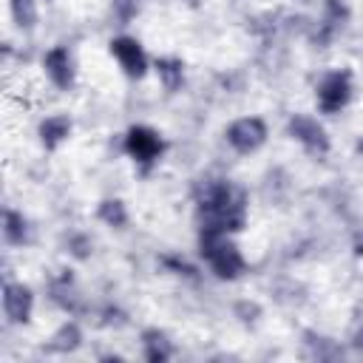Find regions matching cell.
Segmentation results:
<instances>
[{"mask_svg":"<svg viewBox=\"0 0 363 363\" xmlns=\"http://www.w3.org/2000/svg\"><path fill=\"white\" fill-rule=\"evenodd\" d=\"M201 227L221 233H238L247 221V196L241 187L224 179H199L193 187Z\"/></svg>","mask_w":363,"mask_h":363,"instance_id":"cell-1","label":"cell"},{"mask_svg":"<svg viewBox=\"0 0 363 363\" xmlns=\"http://www.w3.org/2000/svg\"><path fill=\"white\" fill-rule=\"evenodd\" d=\"M199 247H201V255L210 264V269L224 281H233L247 269L241 250L233 241H227V233H221V230L201 227L199 230Z\"/></svg>","mask_w":363,"mask_h":363,"instance_id":"cell-2","label":"cell"},{"mask_svg":"<svg viewBox=\"0 0 363 363\" xmlns=\"http://www.w3.org/2000/svg\"><path fill=\"white\" fill-rule=\"evenodd\" d=\"M125 150H128V156H130L142 170H150V167L159 162V156H162V150H164V142H162V136H159L153 128H147V125H133V128L125 133Z\"/></svg>","mask_w":363,"mask_h":363,"instance_id":"cell-3","label":"cell"},{"mask_svg":"<svg viewBox=\"0 0 363 363\" xmlns=\"http://www.w3.org/2000/svg\"><path fill=\"white\" fill-rule=\"evenodd\" d=\"M352 99V74L349 71H329L318 82V108L320 113H337Z\"/></svg>","mask_w":363,"mask_h":363,"instance_id":"cell-4","label":"cell"},{"mask_svg":"<svg viewBox=\"0 0 363 363\" xmlns=\"http://www.w3.org/2000/svg\"><path fill=\"white\" fill-rule=\"evenodd\" d=\"M286 130H289V136H292L295 142L303 145L306 153H312V156H326V153H329V136H326L323 125H320L315 116L295 113V116L289 119Z\"/></svg>","mask_w":363,"mask_h":363,"instance_id":"cell-5","label":"cell"},{"mask_svg":"<svg viewBox=\"0 0 363 363\" xmlns=\"http://www.w3.org/2000/svg\"><path fill=\"white\" fill-rule=\"evenodd\" d=\"M227 142L235 153H255L264 142H267V125L258 116H244L235 119L227 128Z\"/></svg>","mask_w":363,"mask_h":363,"instance_id":"cell-6","label":"cell"},{"mask_svg":"<svg viewBox=\"0 0 363 363\" xmlns=\"http://www.w3.org/2000/svg\"><path fill=\"white\" fill-rule=\"evenodd\" d=\"M111 54H113V60L119 62V68L130 79L145 77V71H147V54L139 45V40H133V37H113L111 40Z\"/></svg>","mask_w":363,"mask_h":363,"instance_id":"cell-7","label":"cell"},{"mask_svg":"<svg viewBox=\"0 0 363 363\" xmlns=\"http://www.w3.org/2000/svg\"><path fill=\"white\" fill-rule=\"evenodd\" d=\"M43 68H45L48 79H51L57 88L68 91V88L74 85V57H71V51H68L65 45L48 48L45 57H43Z\"/></svg>","mask_w":363,"mask_h":363,"instance_id":"cell-8","label":"cell"},{"mask_svg":"<svg viewBox=\"0 0 363 363\" xmlns=\"http://www.w3.org/2000/svg\"><path fill=\"white\" fill-rule=\"evenodd\" d=\"M34 309V295L26 284H6L3 286V312L11 323H28Z\"/></svg>","mask_w":363,"mask_h":363,"instance_id":"cell-9","label":"cell"},{"mask_svg":"<svg viewBox=\"0 0 363 363\" xmlns=\"http://www.w3.org/2000/svg\"><path fill=\"white\" fill-rule=\"evenodd\" d=\"M48 289H51V301H54L57 306H62L65 312H79V309H82V295L77 292L74 278H71L68 269H62V272L51 281Z\"/></svg>","mask_w":363,"mask_h":363,"instance_id":"cell-10","label":"cell"},{"mask_svg":"<svg viewBox=\"0 0 363 363\" xmlns=\"http://www.w3.org/2000/svg\"><path fill=\"white\" fill-rule=\"evenodd\" d=\"M68 133H71V119L65 113H54V116H45L40 122V142L48 150H54L57 145H62L68 139Z\"/></svg>","mask_w":363,"mask_h":363,"instance_id":"cell-11","label":"cell"},{"mask_svg":"<svg viewBox=\"0 0 363 363\" xmlns=\"http://www.w3.org/2000/svg\"><path fill=\"white\" fill-rule=\"evenodd\" d=\"M153 68H156V77L164 85V91L173 94V91L182 88V82H184V62L179 57H159Z\"/></svg>","mask_w":363,"mask_h":363,"instance_id":"cell-12","label":"cell"},{"mask_svg":"<svg viewBox=\"0 0 363 363\" xmlns=\"http://www.w3.org/2000/svg\"><path fill=\"white\" fill-rule=\"evenodd\" d=\"M142 349H145V357H147L150 363H164V360L173 357V343H170L167 335L159 332V329H147V332L142 335Z\"/></svg>","mask_w":363,"mask_h":363,"instance_id":"cell-13","label":"cell"},{"mask_svg":"<svg viewBox=\"0 0 363 363\" xmlns=\"http://www.w3.org/2000/svg\"><path fill=\"white\" fill-rule=\"evenodd\" d=\"M3 235H6L9 244H26L28 241L31 227L23 218V213H17V210H6L3 213Z\"/></svg>","mask_w":363,"mask_h":363,"instance_id":"cell-14","label":"cell"},{"mask_svg":"<svg viewBox=\"0 0 363 363\" xmlns=\"http://www.w3.org/2000/svg\"><path fill=\"white\" fill-rule=\"evenodd\" d=\"M79 343H82L79 326H77V323H65V326H60V329L54 332V337H51V343H48V352L65 354V352H74Z\"/></svg>","mask_w":363,"mask_h":363,"instance_id":"cell-15","label":"cell"},{"mask_svg":"<svg viewBox=\"0 0 363 363\" xmlns=\"http://www.w3.org/2000/svg\"><path fill=\"white\" fill-rule=\"evenodd\" d=\"M96 216H99L102 224L116 227V230H122V227L128 224V210H125V204H122L119 199H105V201H99Z\"/></svg>","mask_w":363,"mask_h":363,"instance_id":"cell-16","label":"cell"},{"mask_svg":"<svg viewBox=\"0 0 363 363\" xmlns=\"http://www.w3.org/2000/svg\"><path fill=\"white\" fill-rule=\"evenodd\" d=\"M11 11H14V20H17L23 28H31L34 20H37L34 0H11Z\"/></svg>","mask_w":363,"mask_h":363,"instance_id":"cell-17","label":"cell"},{"mask_svg":"<svg viewBox=\"0 0 363 363\" xmlns=\"http://www.w3.org/2000/svg\"><path fill=\"white\" fill-rule=\"evenodd\" d=\"M162 264H164L167 269H173L176 275L196 278V267H193V264H187V261H184V258H179V255H164V258H162Z\"/></svg>","mask_w":363,"mask_h":363,"instance_id":"cell-18","label":"cell"},{"mask_svg":"<svg viewBox=\"0 0 363 363\" xmlns=\"http://www.w3.org/2000/svg\"><path fill=\"white\" fill-rule=\"evenodd\" d=\"M309 343L315 346V354L323 357V360H329V357H340V349H337L332 340H326V337H315V335H309Z\"/></svg>","mask_w":363,"mask_h":363,"instance_id":"cell-19","label":"cell"},{"mask_svg":"<svg viewBox=\"0 0 363 363\" xmlns=\"http://www.w3.org/2000/svg\"><path fill=\"white\" fill-rule=\"evenodd\" d=\"M71 252L77 255V258H88L91 255V250H94V244H91V238L88 235H71Z\"/></svg>","mask_w":363,"mask_h":363,"instance_id":"cell-20","label":"cell"},{"mask_svg":"<svg viewBox=\"0 0 363 363\" xmlns=\"http://www.w3.org/2000/svg\"><path fill=\"white\" fill-rule=\"evenodd\" d=\"M238 312H244V315H258V306H255V303H241Z\"/></svg>","mask_w":363,"mask_h":363,"instance_id":"cell-21","label":"cell"},{"mask_svg":"<svg viewBox=\"0 0 363 363\" xmlns=\"http://www.w3.org/2000/svg\"><path fill=\"white\" fill-rule=\"evenodd\" d=\"M352 343H354V349H357V352H363V329H357V335H354V340H352Z\"/></svg>","mask_w":363,"mask_h":363,"instance_id":"cell-22","label":"cell"},{"mask_svg":"<svg viewBox=\"0 0 363 363\" xmlns=\"http://www.w3.org/2000/svg\"><path fill=\"white\" fill-rule=\"evenodd\" d=\"M357 153H360V156H363V139H360V142H357Z\"/></svg>","mask_w":363,"mask_h":363,"instance_id":"cell-23","label":"cell"}]
</instances>
